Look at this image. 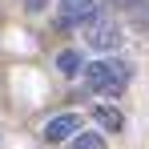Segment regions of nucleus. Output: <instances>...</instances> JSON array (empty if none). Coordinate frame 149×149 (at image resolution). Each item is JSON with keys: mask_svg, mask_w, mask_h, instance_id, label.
Here are the masks:
<instances>
[{"mask_svg": "<svg viewBox=\"0 0 149 149\" xmlns=\"http://www.w3.org/2000/svg\"><path fill=\"white\" fill-rule=\"evenodd\" d=\"M73 149H105V137H101V133H77Z\"/></svg>", "mask_w": 149, "mask_h": 149, "instance_id": "0eeeda50", "label": "nucleus"}, {"mask_svg": "<svg viewBox=\"0 0 149 149\" xmlns=\"http://www.w3.org/2000/svg\"><path fill=\"white\" fill-rule=\"evenodd\" d=\"M113 4H121V8H137V4H145V0H113Z\"/></svg>", "mask_w": 149, "mask_h": 149, "instance_id": "6e6552de", "label": "nucleus"}, {"mask_svg": "<svg viewBox=\"0 0 149 149\" xmlns=\"http://www.w3.org/2000/svg\"><path fill=\"white\" fill-rule=\"evenodd\" d=\"M129 65L125 61H93V65H85V81H89V89L93 93H105V97H117L125 85H129Z\"/></svg>", "mask_w": 149, "mask_h": 149, "instance_id": "f257e3e1", "label": "nucleus"}, {"mask_svg": "<svg viewBox=\"0 0 149 149\" xmlns=\"http://www.w3.org/2000/svg\"><path fill=\"white\" fill-rule=\"evenodd\" d=\"M28 8H45V0H28Z\"/></svg>", "mask_w": 149, "mask_h": 149, "instance_id": "1a4fd4ad", "label": "nucleus"}, {"mask_svg": "<svg viewBox=\"0 0 149 149\" xmlns=\"http://www.w3.org/2000/svg\"><path fill=\"white\" fill-rule=\"evenodd\" d=\"M77 133H81V117H77V113H61V117H52V121L45 125V137H49V141H69Z\"/></svg>", "mask_w": 149, "mask_h": 149, "instance_id": "20e7f679", "label": "nucleus"}, {"mask_svg": "<svg viewBox=\"0 0 149 149\" xmlns=\"http://www.w3.org/2000/svg\"><path fill=\"white\" fill-rule=\"evenodd\" d=\"M93 121H97L105 133H117V129L125 125V117L113 109V105H93Z\"/></svg>", "mask_w": 149, "mask_h": 149, "instance_id": "39448f33", "label": "nucleus"}, {"mask_svg": "<svg viewBox=\"0 0 149 149\" xmlns=\"http://www.w3.org/2000/svg\"><path fill=\"white\" fill-rule=\"evenodd\" d=\"M85 40H89L97 52H113L117 45H121V28L113 24L109 16H97V20L89 24V32H85Z\"/></svg>", "mask_w": 149, "mask_h": 149, "instance_id": "f03ea898", "label": "nucleus"}, {"mask_svg": "<svg viewBox=\"0 0 149 149\" xmlns=\"http://www.w3.org/2000/svg\"><path fill=\"white\" fill-rule=\"evenodd\" d=\"M56 69H61L65 77H73V73H81V69H85V61H81V52H77V49H65L61 56H56Z\"/></svg>", "mask_w": 149, "mask_h": 149, "instance_id": "423d86ee", "label": "nucleus"}, {"mask_svg": "<svg viewBox=\"0 0 149 149\" xmlns=\"http://www.w3.org/2000/svg\"><path fill=\"white\" fill-rule=\"evenodd\" d=\"M101 12H97V0H61V24L77 28V24H93Z\"/></svg>", "mask_w": 149, "mask_h": 149, "instance_id": "7ed1b4c3", "label": "nucleus"}]
</instances>
